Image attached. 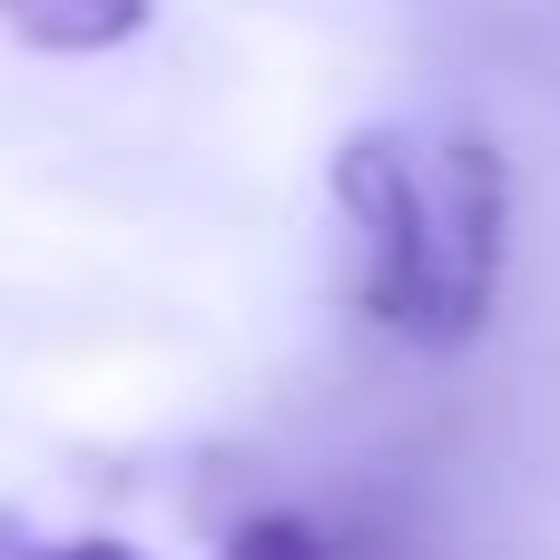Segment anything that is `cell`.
Here are the masks:
<instances>
[{
    "instance_id": "1",
    "label": "cell",
    "mask_w": 560,
    "mask_h": 560,
    "mask_svg": "<svg viewBox=\"0 0 560 560\" xmlns=\"http://www.w3.org/2000/svg\"><path fill=\"white\" fill-rule=\"evenodd\" d=\"M335 217L354 236V305L413 354H463L512 266V167L472 128H354L335 148Z\"/></svg>"
},
{
    "instance_id": "2",
    "label": "cell",
    "mask_w": 560,
    "mask_h": 560,
    "mask_svg": "<svg viewBox=\"0 0 560 560\" xmlns=\"http://www.w3.org/2000/svg\"><path fill=\"white\" fill-rule=\"evenodd\" d=\"M158 20V0H0V30L39 59H98V49H128L138 30Z\"/></svg>"
},
{
    "instance_id": "3",
    "label": "cell",
    "mask_w": 560,
    "mask_h": 560,
    "mask_svg": "<svg viewBox=\"0 0 560 560\" xmlns=\"http://www.w3.org/2000/svg\"><path fill=\"white\" fill-rule=\"evenodd\" d=\"M217 560H345L315 522H295V512H256V522H236L226 532V551Z\"/></svg>"
},
{
    "instance_id": "4",
    "label": "cell",
    "mask_w": 560,
    "mask_h": 560,
    "mask_svg": "<svg viewBox=\"0 0 560 560\" xmlns=\"http://www.w3.org/2000/svg\"><path fill=\"white\" fill-rule=\"evenodd\" d=\"M0 560H148V551H128V541H108V532L49 541V532H30L20 512H0Z\"/></svg>"
}]
</instances>
